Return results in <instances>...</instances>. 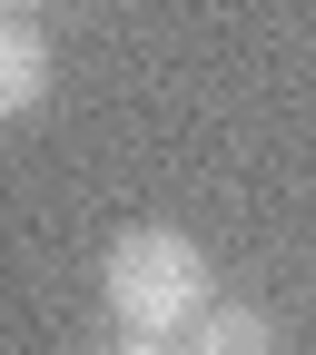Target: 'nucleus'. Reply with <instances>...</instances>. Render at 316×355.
<instances>
[{
  "label": "nucleus",
  "mask_w": 316,
  "mask_h": 355,
  "mask_svg": "<svg viewBox=\"0 0 316 355\" xmlns=\"http://www.w3.org/2000/svg\"><path fill=\"white\" fill-rule=\"evenodd\" d=\"M99 296L128 336H188L217 306V277H208V247L188 227H119L99 257Z\"/></svg>",
  "instance_id": "1"
},
{
  "label": "nucleus",
  "mask_w": 316,
  "mask_h": 355,
  "mask_svg": "<svg viewBox=\"0 0 316 355\" xmlns=\"http://www.w3.org/2000/svg\"><path fill=\"white\" fill-rule=\"evenodd\" d=\"M40 99H50V40L30 20H0V128L30 119Z\"/></svg>",
  "instance_id": "2"
},
{
  "label": "nucleus",
  "mask_w": 316,
  "mask_h": 355,
  "mask_svg": "<svg viewBox=\"0 0 316 355\" xmlns=\"http://www.w3.org/2000/svg\"><path fill=\"white\" fill-rule=\"evenodd\" d=\"M188 355H277V316L267 306H208L188 326Z\"/></svg>",
  "instance_id": "3"
},
{
  "label": "nucleus",
  "mask_w": 316,
  "mask_h": 355,
  "mask_svg": "<svg viewBox=\"0 0 316 355\" xmlns=\"http://www.w3.org/2000/svg\"><path fill=\"white\" fill-rule=\"evenodd\" d=\"M99 355H188V336H119V345H99Z\"/></svg>",
  "instance_id": "4"
},
{
  "label": "nucleus",
  "mask_w": 316,
  "mask_h": 355,
  "mask_svg": "<svg viewBox=\"0 0 316 355\" xmlns=\"http://www.w3.org/2000/svg\"><path fill=\"white\" fill-rule=\"evenodd\" d=\"M30 10H40V0H0V20H30Z\"/></svg>",
  "instance_id": "5"
}]
</instances>
